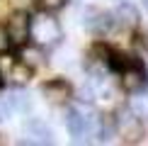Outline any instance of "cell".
I'll list each match as a JSON object with an SVG mask.
<instances>
[{
	"instance_id": "9",
	"label": "cell",
	"mask_w": 148,
	"mask_h": 146,
	"mask_svg": "<svg viewBox=\"0 0 148 146\" xmlns=\"http://www.w3.org/2000/svg\"><path fill=\"white\" fill-rule=\"evenodd\" d=\"M20 49H22V59H20V61H22V63H27V66H29L32 71H34L36 66L41 63V61H44V54H41V46H36V44H34V46H29V44H22Z\"/></svg>"
},
{
	"instance_id": "4",
	"label": "cell",
	"mask_w": 148,
	"mask_h": 146,
	"mask_svg": "<svg viewBox=\"0 0 148 146\" xmlns=\"http://www.w3.org/2000/svg\"><path fill=\"white\" fill-rule=\"evenodd\" d=\"M5 32H8L10 46H22L29 41V15L22 10L12 12L5 22Z\"/></svg>"
},
{
	"instance_id": "12",
	"label": "cell",
	"mask_w": 148,
	"mask_h": 146,
	"mask_svg": "<svg viewBox=\"0 0 148 146\" xmlns=\"http://www.w3.org/2000/svg\"><path fill=\"white\" fill-rule=\"evenodd\" d=\"M36 3H39V8L44 12H56L66 5V0H36Z\"/></svg>"
},
{
	"instance_id": "16",
	"label": "cell",
	"mask_w": 148,
	"mask_h": 146,
	"mask_svg": "<svg viewBox=\"0 0 148 146\" xmlns=\"http://www.w3.org/2000/svg\"><path fill=\"white\" fill-rule=\"evenodd\" d=\"M143 5H146V8H148V0H143Z\"/></svg>"
},
{
	"instance_id": "14",
	"label": "cell",
	"mask_w": 148,
	"mask_h": 146,
	"mask_svg": "<svg viewBox=\"0 0 148 146\" xmlns=\"http://www.w3.org/2000/svg\"><path fill=\"white\" fill-rule=\"evenodd\" d=\"M5 119V112H3V107H0V122H3Z\"/></svg>"
},
{
	"instance_id": "1",
	"label": "cell",
	"mask_w": 148,
	"mask_h": 146,
	"mask_svg": "<svg viewBox=\"0 0 148 146\" xmlns=\"http://www.w3.org/2000/svg\"><path fill=\"white\" fill-rule=\"evenodd\" d=\"M29 39L36 46H53L61 39V24L49 12H41L36 17H29Z\"/></svg>"
},
{
	"instance_id": "11",
	"label": "cell",
	"mask_w": 148,
	"mask_h": 146,
	"mask_svg": "<svg viewBox=\"0 0 148 146\" xmlns=\"http://www.w3.org/2000/svg\"><path fill=\"white\" fill-rule=\"evenodd\" d=\"M134 114H136L138 119H148V93L146 95H138L136 100H134Z\"/></svg>"
},
{
	"instance_id": "15",
	"label": "cell",
	"mask_w": 148,
	"mask_h": 146,
	"mask_svg": "<svg viewBox=\"0 0 148 146\" xmlns=\"http://www.w3.org/2000/svg\"><path fill=\"white\" fill-rule=\"evenodd\" d=\"M0 85H3V71H0Z\"/></svg>"
},
{
	"instance_id": "8",
	"label": "cell",
	"mask_w": 148,
	"mask_h": 146,
	"mask_svg": "<svg viewBox=\"0 0 148 146\" xmlns=\"http://www.w3.org/2000/svg\"><path fill=\"white\" fill-rule=\"evenodd\" d=\"M29 78H32V68H29L27 63H22V61H15V66H12L10 73H8V81L15 83V85H27Z\"/></svg>"
},
{
	"instance_id": "3",
	"label": "cell",
	"mask_w": 148,
	"mask_h": 146,
	"mask_svg": "<svg viewBox=\"0 0 148 146\" xmlns=\"http://www.w3.org/2000/svg\"><path fill=\"white\" fill-rule=\"evenodd\" d=\"M66 127H68L71 136H75L78 141H85V139L95 136V134H97V129H100L97 119L92 117V114L83 112L80 107L68 110V114H66Z\"/></svg>"
},
{
	"instance_id": "6",
	"label": "cell",
	"mask_w": 148,
	"mask_h": 146,
	"mask_svg": "<svg viewBox=\"0 0 148 146\" xmlns=\"http://www.w3.org/2000/svg\"><path fill=\"white\" fill-rule=\"evenodd\" d=\"M83 22H85V27H88V29L102 34V32H109V29L114 27V15H112V12L100 10V8H85Z\"/></svg>"
},
{
	"instance_id": "17",
	"label": "cell",
	"mask_w": 148,
	"mask_h": 146,
	"mask_svg": "<svg viewBox=\"0 0 148 146\" xmlns=\"http://www.w3.org/2000/svg\"><path fill=\"white\" fill-rule=\"evenodd\" d=\"M119 3H121V0H119Z\"/></svg>"
},
{
	"instance_id": "2",
	"label": "cell",
	"mask_w": 148,
	"mask_h": 146,
	"mask_svg": "<svg viewBox=\"0 0 148 146\" xmlns=\"http://www.w3.org/2000/svg\"><path fill=\"white\" fill-rule=\"evenodd\" d=\"M119 73V83H121V88L126 90V93H141V90L148 85V71H146V66L141 63L138 59H129L121 63V68L116 71Z\"/></svg>"
},
{
	"instance_id": "10",
	"label": "cell",
	"mask_w": 148,
	"mask_h": 146,
	"mask_svg": "<svg viewBox=\"0 0 148 146\" xmlns=\"http://www.w3.org/2000/svg\"><path fill=\"white\" fill-rule=\"evenodd\" d=\"M114 17H119L116 22L126 24V27H131V24H136V22H138V12L134 10L129 3H124V0H121V8H119V12H116Z\"/></svg>"
},
{
	"instance_id": "5",
	"label": "cell",
	"mask_w": 148,
	"mask_h": 146,
	"mask_svg": "<svg viewBox=\"0 0 148 146\" xmlns=\"http://www.w3.org/2000/svg\"><path fill=\"white\" fill-rule=\"evenodd\" d=\"M41 95H44V100L49 105H66V102L73 97V88L68 81H63V78H53V81H49L41 85Z\"/></svg>"
},
{
	"instance_id": "13",
	"label": "cell",
	"mask_w": 148,
	"mask_h": 146,
	"mask_svg": "<svg viewBox=\"0 0 148 146\" xmlns=\"http://www.w3.org/2000/svg\"><path fill=\"white\" fill-rule=\"evenodd\" d=\"M10 41H8V32H5V24L0 22V51H8Z\"/></svg>"
},
{
	"instance_id": "7",
	"label": "cell",
	"mask_w": 148,
	"mask_h": 146,
	"mask_svg": "<svg viewBox=\"0 0 148 146\" xmlns=\"http://www.w3.org/2000/svg\"><path fill=\"white\" fill-rule=\"evenodd\" d=\"M24 134L29 136L27 141H32V144H51V132L41 119H29L24 124Z\"/></svg>"
}]
</instances>
